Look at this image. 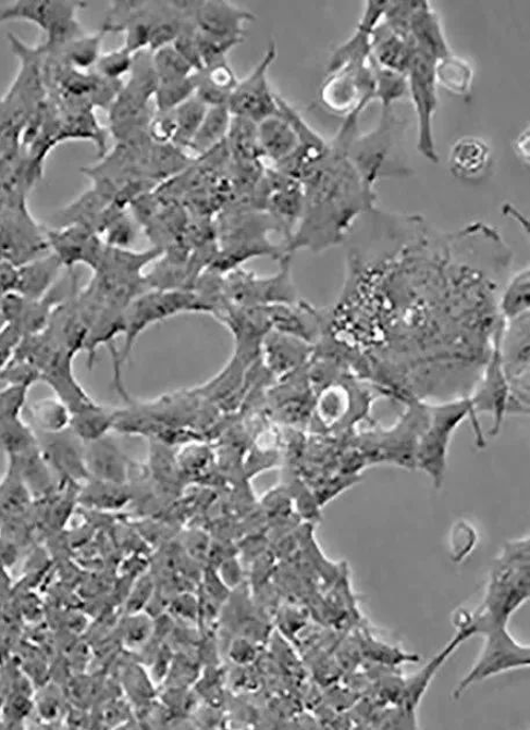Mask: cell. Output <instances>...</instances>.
<instances>
[{
    "instance_id": "obj_36",
    "label": "cell",
    "mask_w": 530,
    "mask_h": 730,
    "mask_svg": "<svg viewBox=\"0 0 530 730\" xmlns=\"http://www.w3.org/2000/svg\"><path fill=\"white\" fill-rule=\"evenodd\" d=\"M152 66L157 84L184 81L196 73L172 45L152 53Z\"/></svg>"
},
{
    "instance_id": "obj_32",
    "label": "cell",
    "mask_w": 530,
    "mask_h": 730,
    "mask_svg": "<svg viewBox=\"0 0 530 730\" xmlns=\"http://www.w3.org/2000/svg\"><path fill=\"white\" fill-rule=\"evenodd\" d=\"M208 107L193 96L172 111L175 122V135L172 145L188 149L194 136L198 133L206 116Z\"/></svg>"
},
{
    "instance_id": "obj_20",
    "label": "cell",
    "mask_w": 530,
    "mask_h": 730,
    "mask_svg": "<svg viewBox=\"0 0 530 730\" xmlns=\"http://www.w3.org/2000/svg\"><path fill=\"white\" fill-rule=\"evenodd\" d=\"M448 165L451 173L459 181H481L492 166V150L482 138L464 137L455 141Z\"/></svg>"
},
{
    "instance_id": "obj_15",
    "label": "cell",
    "mask_w": 530,
    "mask_h": 730,
    "mask_svg": "<svg viewBox=\"0 0 530 730\" xmlns=\"http://www.w3.org/2000/svg\"><path fill=\"white\" fill-rule=\"evenodd\" d=\"M35 434L38 437L40 451L51 471H56L69 482L90 479L85 468L84 442L70 430V426L56 434Z\"/></svg>"
},
{
    "instance_id": "obj_12",
    "label": "cell",
    "mask_w": 530,
    "mask_h": 730,
    "mask_svg": "<svg viewBox=\"0 0 530 730\" xmlns=\"http://www.w3.org/2000/svg\"><path fill=\"white\" fill-rule=\"evenodd\" d=\"M276 59V46L271 44L249 77L239 82L227 101L233 116L256 123L279 114L276 95L272 91L269 73Z\"/></svg>"
},
{
    "instance_id": "obj_38",
    "label": "cell",
    "mask_w": 530,
    "mask_h": 730,
    "mask_svg": "<svg viewBox=\"0 0 530 730\" xmlns=\"http://www.w3.org/2000/svg\"><path fill=\"white\" fill-rule=\"evenodd\" d=\"M350 407V395L344 385H328L316 401L318 416L326 423H334L344 418Z\"/></svg>"
},
{
    "instance_id": "obj_17",
    "label": "cell",
    "mask_w": 530,
    "mask_h": 730,
    "mask_svg": "<svg viewBox=\"0 0 530 730\" xmlns=\"http://www.w3.org/2000/svg\"><path fill=\"white\" fill-rule=\"evenodd\" d=\"M256 21L251 12L227 2H200L193 15L198 32L209 37L244 40L245 25Z\"/></svg>"
},
{
    "instance_id": "obj_18",
    "label": "cell",
    "mask_w": 530,
    "mask_h": 730,
    "mask_svg": "<svg viewBox=\"0 0 530 730\" xmlns=\"http://www.w3.org/2000/svg\"><path fill=\"white\" fill-rule=\"evenodd\" d=\"M408 42L435 61L451 55L452 50L439 15L429 2H416L410 17Z\"/></svg>"
},
{
    "instance_id": "obj_26",
    "label": "cell",
    "mask_w": 530,
    "mask_h": 730,
    "mask_svg": "<svg viewBox=\"0 0 530 730\" xmlns=\"http://www.w3.org/2000/svg\"><path fill=\"white\" fill-rule=\"evenodd\" d=\"M472 635H474V633L470 627L458 626L457 634L453 638L451 643L433 658L430 665L423 668L408 682V684H406L403 700L408 708H416L422 694L426 693L440 667L445 664L455 649L461 646L463 643Z\"/></svg>"
},
{
    "instance_id": "obj_14",
    "label": "cell",
    "mask_w": 530,
    "mask_h": 730,
    "mask_svg": "<svg viewBox=\"0 0 530 730\" xmlns=\"http://www.w3.org/2000/svg\"><path fill=\"white\" fill-rule=\"evenodd\" d=\"M49 249L61 264L73 271L77 264H85L95 271L103 253L104 244L93 230L82 225H64L46 230Z\"/></svg>"
},
{
    "instance_id": "obj_35",
    "label": "cell",
    "mask_w": 530,
    "mask_h": 730,
    "mask_svg": "<svg viewBox=\"0 0 530 730\" xmlns=\"http://www.w3.org/2000/svg\"><path fill=\"white\" fill-rule=\"evenodd\" d=\"M38 445L37 434L22 418L0 421V450L9 458L20 457Z\"/></svg>"
},
{
    "instance_id": "obj_30",
    "label": "cell",
    "mask_w": 530,
    "mask_h": 730,
    "mask_svg": "<svg viewBox=\"0 0 530 730\" xmlns=\"http://www.w3.org/2000/svg\"><path fill=\"white\" fill-rule=\"evenodd\" d=\"M225 144L227 152H232L238 162L259 163L261 153L256 122L233 116Z\"/></svg>"
},
{
    "instance_id": "obj_31",
    "label": "cell",
    "mask_w": 530,
    "mask_h": 730,
    "mask_svg": "<svg viewBox=\"0 0 530 730\" xmlns=\"http://www.w3.org/2000/svg\"><path fill=\"white\" fill-rule=\"evenodd\" d=\"M437 84L443 85L452 94L468 97L472 90L473 69L471 64L452 52L447 58L437 61L435 66Z\"/></svg>"
},
{
    "instance_id": "obj_21",
    "label": "cell",
    "mask_w": 530,
    "mask_h": 730,
    "mask_svg": "<svg viewBox=\"0 0 530 730\" xmlns=\"http://www.w3.org/2000/svg\"><path fill=\"white\" fill-rule=\"evenodd\" d=\"M62 269L52 253L17 267L12 292L28 299H41L57 286Z\"/></svg>"
},
{
    "instance_id": "obj_24",
    "label": "cell",
    "mask_w": 530,
    "mask_h": 730,
    "mask_svg": "<svg viewBox=\"0 0 530 730\" xmlns=\"http://www.w3.org/2000/svg\"><path fill=\"white\" fill-rule=\"evenodd\" d=\"M196 96L207 107L227 106L230 96L239 81L227 61H223L198 71L193 75Z\"/></svg>"
},
{
    "instance_id": "obj_23",
    "label": "cell",
    "mask_w": 530,
    "mask_h": 730,
    "mask_svg": "<svg viewBox=\"0 0 530 730\" xmlns=\"http://www.w3.org/2000/svg\"><path fill=\"white\" fill-rule=\"evenodd\" d=\"M372 58L382 67L406 76L414 49L382 21L372 30Z\"/></svg>"
},
{
    "instance_id": "obj_39",
    "label": "cell",
    "mask_w": 530,
    "mask_h": 730,
    "mask_svg": "<svg viewBox=\"0 0 530 730\" xmlns=\"http://www.w3.org/2000/svg\"><path fill=\"white\" fill-rule=\"evenodd\" d=\"M196 94L193 76L173 83L157 84L153 104L156 113L172 112Z\"/></svg>"
},
{
    "instance_id": "obj_5",
    "label": "cell",
    "mask_w": 530,
    "mask_h": 730,
    "mask_svg": "<svg viewBox=\"0 0 530 730\" xmlns=\"http://www.w3.org/2000/svg\"><path fill=\"white\" fill-rule=\"evenodd\" d=\"M280 270L272 276H259L238 269L222 275V292L227 305L244 308H268L297 302L292 276L291 256L280 259Z\"/></svg>"
},
{
    "instance_id": "obj_2",
    "label": "cell",
    "mask_w": 530,
    "mask_h": 730,
    "mask_svg": "<svg viewBox=\"0 0 530 730\" xmlns=\"http://www.w3.org/2000/svg\"><path fill=\"white\" fill-rule=\"evenodd\" d=\"M529 539L506 544L494 561L481 607L469 615L474 635L494 626H507L529 597Z\"/></svg>"
},
{
    "instance_id": "obj_4",
    "label": "cell",
    "mask_w": 530,
    "mask_h": 730,
    "mask_svg": "<svg viewBox=\"0 0 530 730\" xmlns=\"http://www.w3.org/2000/svg\"><path fill=\"white\" fill-rule=\"evenodd\" d=\"M184 313H209L201 297L193 290L149 289L132 300L123 314V346L119 368L125 363L140 334L150 326Z\"/></svg>"
},
{
    "instance_id": "obj_44",
    "label": "cell",
    "mask_w": 530,
    "mask_h": 730,
    "mask_svg": "<svg viewBox=\"0 0 530 730\" xmlns=\"http://www.w3.org/2000/svg\"><path fill=\"white\" fill-rule=\"evenodd\" d=\"M38 709L40 712V716L42 717V719L47 721L56 719L59 716L60 710L59 700L57 698L56 694L52 693L51 690L42 694V696L38 701Z\"/></svg>"
},
{
    "instance_id": "obj_6",
    "label": "cell",
    "mask_w": 530,
    "mask_h": 730,
    "mask_svg": "<svg viewBox=\"0 0 530 730\" xmlns=\"http://www.w3.org/2000/svg\"><path fill=\"white\" fill-rule=\"evenodd\" d=\"M402 128L403 123L392 107L382 110L381 121L374 132L357 136L352 141L348 156L369 186L374 187L383 176L405 172L397 162Z\"/></svg>"
},
{
    "instance_id": "obj_10",
    "label": "cell",
    "mask_w": 530,
    "mask_h": 730,
    "mask_svg": "<svg viewBox=\"0 0 530 730\" xmlns=\"http://www.w3.org/2000/svg\"><path fill=\"white\" fill-rule=\"evenodd\" d=\"M503 325L504 322L501 320L493 334V345L483 378L473 395L469 397L476 418L482 413L492 417L490 434L493 436L500 433L507 415H529V406L521 403L511 391L502 364L498 342Z\"/></svg>"
},
{
    "instance_id": "obj_22",
    "label": "cell",
    "mask_w": 530,
    "mask_h": 730,
    "mask_svg": "<svg viewBox=\"0 0 530 730\" xmlns=\"http://www.w3.org/2000/svg\"><path fill=\"white\" fill-rule=\"evenodd\" d=\"M257 132L261 158L270 160L273 166L284 162L299 146L291 124L279 114L257 123Z\"/></svg>"
},
{
    "instance_id": "obj_8",
    "label": "cell",
    "mask_w": 530,
    "mask_h": 730,
    "mask_svg": "<svg viewBox=\"0 0 530 730\" xmlns=\"http://www.w3.org/2000/svg\"><path fill=\"white\" fill-rule=\"evenodd\" d=\"M369 58H348L328 73L321 101L335 114L363 112L375 100V78Z\"/></svg>"
},
{
    "instance_id": "obj_41",
    "label": "cell",
    "mask_w": 530,
    "mask_h": 730,
    "mask_svg": "<svg viewBox=\"0 0 530 730\" xmlns=\"http://www.w3.org/2000/svg\"><path fill=\"white\" fill-rule=\"evenodd\" d=\"M242 42V40L209 37V35L197 29V44L202 69L226 61L227 52Z\"/></svg>"
},
{
    "instance_id": "obj_9",
    "label": "cell",
    "mask_w": 530,
    "mask_h": 730,
    "mask_svg": "<svg viewBox=\"0 0 530 730\" xmlns=\"http://www.w3.org/2000/svg\"><path fill=\"white\" fill-rule=\"evenodd\" d=\"M484 645L476 663L459 681L453 691V698L458 701L472 685L486 681L494 676L528 668L530 665V648L521 645L511 635L507 626H494L483 630Z\"/></svg>"
},
{
    "instance_id": "obj_33",
    "label": "cell",
    "mask_w": 530,
    "mask_h": 730,
    "mask_svg": "<svg viewBox=\"0 0 530 730\" xmlns=\"http://www.w3.org/2000/svg\"><path fill=\"white\" fill-rule=\"evenodd\" d=\"M33 423L39 433L56 434L69 429L72 412L58 397L35 401L30 406Z\"/></svg>"
},
{
    "instance_id": "obj_40",
    "label": "cell",
    "mask_w": 530,
    "mask_h": 730,
    "mask_svg": "<svg viewBox=\"0 0 530 730\" xmlns=\"http://www.w3.org/2000/svg\"><path fill=\"white\" fill-rule=\"evenodd\" d=\"M134 55L125 47L100 55L95 69L96 74L104 79L121 81L131 73Z\"/></svg>"
},
{
    "instance_id": "obj_42",
    "label": "cell",
    "mask_w": 530,
    "mask_h": 730,
    "mask_svg": "<svg viewBox=\"0 0 530 730\" xmlns=\"http://www.w3.org/2000/svg\"><path fill=\"white\" fill-rule=\"evenodd\" d=\"M30 387L9 385L0 391V421L22 418Z\"/></svg>"
},
{
    "instance_id": "obj_16",
    "label": "cell",
    "mask_w": 530,
    "mask_h": 730,
    "mask_svg": "<svg viewBox=\"0 0 530 730\" xmlns=\"http://www.w3.org/2000/svg\"><path fill=\"white\" fill-rule=\"evenodd\" d=\"M313 346L296 337L271 330L264 335L260 356L271 375L282 380L305 368L311 359Z\"/></svg>"
},
{
    "instance_id": "obj_11",
    "label": "cell",
    "mask_w": 530,
    "mask_h": 730,
    "mask_svg": "<svg viewBox=\"0 0 530 730\" xmlns=\"http://www.w3.org/2000/svg\"><path fill=\"white\" fill-rule=\"evenodd\" d=\"M436 63L427 53L414 49L406 73L409 96L418 119V151L434 164L440 160L433 133V120L439 104Z\"/></svg>"
},
{
    "instance_id": "obj_3",
    "label": "cell",
    "mask_w": 530,
    "mask_h": 730,
    "mask_svg": "<svg viewBox=\"0 0 530 730\" xmlns=\"http://www.w3.org/2000/svg\"><path fill=\"white\" fill-rule=\"evenodd\" d=\"M427 409L428 421L418 441L416 469L427 473L434 487L439 490L445 482L448 450L458 426L469 419L474 426L479 444L484 445V438L469 397L427 405Z\"/></svg>"
},
{
    "instance_id": "obj_19",
    "label": "cell",
    "mask_w": 530,
    "mask_h": 730,
    "mask_svg": "<svg viewBox=\"0 0 530 730\" xmlns=\"http://www.w3.org/2000/svg\"><path fill=\"white\" fill-rule=\"evenodd\" d=\"M84 461L90 479L125 485L128 478L127 457L108 435L84 443Z\"/></svg>"
},
{
    "instance_id": "obj_13",
    "label": "cell",
    "mask_w": 530,
    "mask_h": 730,
    "mask_svg": "<svg viewBox=\"0 0 530 730\" xmlns=\"http://www.w3.org/2000/svg\"><path fill=\"white\" fill-rule=\"evenodd\" d=\"M529 314L503 325L500 354L505 375L516 397L529 406Z\"/></svg>"
},
{
    "instance_id": "obj_34",
    "label": "cell",
    "mask_w": 530,
    "mask_h": 730,
    "mask_svg": "<svg viewBox=\"0 0 530 730\" xmlns=\"http://www.w3.org/2000/svg\"><path fill=\"white\" fill-rule=\"evenodd\" d=\"M78 497L85 506L98 509H119L130 500L125 485L101 482L97 479H88Z\"/></svg>"
},
{
    "instance_id": "obj_25",
    "label": "cell",
    "mask_w": 530,
    "mask_h": 730,
    "mask_svg": "<svg viewBox=\"0 0 530 730\" xmlns=\"http://www.w3.org/2000/svg\"><path fill=\"white\" fill-rule=\"evenodd\" d=\"M32 502L33 496L20 471L9 460L8 471L0 482V522L23 519Z\"/></svg>"
},
{
    "instance_id": "obj_1",
    "label": "cell",
    "mask_w": 530,
    "mask_h": 730,
    "mask_svg": "<svg viewBox=\"0 0 530 730\" xmlns=\"http://www.w3.org/2000/svg\"><path fill=\"white\" fill-rule=\"evenodd\" d=\"M358 122L345 119L324 157L299 182L305 207L287 246L288 255L301 248L323 252L344 243L365 213L375 208L374 187L365 182L348 156Z\"/></svg>"
},
{
    "instance_id": "obj_27",
    "label": "cell",
    "mask_w": 530,
    "mask_h": 730,
    "mask_svg": "<svg viewBox=\"0 0 530 730\" xmlns=\"http://www.w3.org/2000/svg\"><path fill=\"white\" fill-rule=\"evenodd\" d=\"M498 314L505 324L529 314L530 271L529 267L517 272L505 284L497 302Z\"/></svg>"
},
{
    "instance_id": "obj_7",
    "label": "cell",
    "mask_w": 530,
    "mask_h": 730,
    "mask_svg": "<svg viewBox=\"0 0 530 730\" xmlns=\"http://www.w3.org/2000/svg\"><path fill=\"white\" fill-rule=\"evenodd\" d=\"M84 8L77 2H47V0H22L0 11V25L22 21L35 24L47 34V52H60L83 37L77 12Z\"/></svg>"
},
{
    "instance_id": "obj_37",
    "label": "cell",
    "mask_w": 530,
    "mask_h": 730,
    "mask_svg": "<svg viewBox=\"0 0 530 730\" xmlns=\"http://www.w3.org/2000/svg\"><path fill=\"white\" fill-rule=\"evenodd\" d=\"M375 78V100L382 104V110L392 109L395 102L409 95L408 79L405 75L394 73L380 66L370 58Z\"/></svg>"
},
{
    "instance_id": "obj_28",
    "label": "cell",
    "mask_w": 530,
    "mask_h": 730,
    "mask_svg": "<svg viewBox=\"0 0 530 730\" xmlns=\"http://www.w3.org/2000/svg\"><path fill=\"white\" fill-rule=\"evenodd\" d=\"M233 115L227 106L208 107L201 126L190 141L188 150L200 156L224 144Z\"/></svg>"
},
{
    "instance_id": "obj_45",
    "label": "cell",
    "mask_w": 530,
    "mask_h": 730,
    "mask_svg": "<svg viewBox=\"0 0 530 730\" xmlns=\"http://www.w3.org/2000/svg\"><path fill=\"white\" fill-rule=\"evenodd\" d=\"M515 151L520 158L521 162L529 165V129L520 133L515 141Z\"/></svg>"
},
{
    "instance_id": "obj_43",
    "label": "cell",
    "mask_w": 530,
    "mask_h": 730,
    "mask_svg": "<svg viewBox=\"0 0 530 730\" xmlns=\"http://www.w3.org/2000/svg\"><path fill=\"white\" fill-rule=\"evenodd\" d=\"M477 543V533L466 522L455 525L452 533V552L455 561H463L471 554Z\"/></svg>"
},
{
    "instance_id": "obj_29",
    "label": "cell",
    "mask_w": 530,
    "mask_h": 730,
    "mask_svg": "<svg viewBox=\"0 0 530 730\" xmlns=\"http://www.w3.org/2000/svg\"><path fill=\"white\" fill-rule=\"evenodd\" d=\"M115 409L98 403L72 415L70 430L84 443L99 440L113 431Z\"/></svg>"
}]
</instances>
